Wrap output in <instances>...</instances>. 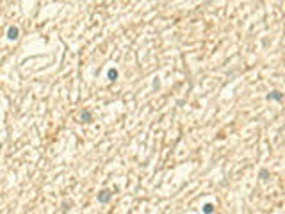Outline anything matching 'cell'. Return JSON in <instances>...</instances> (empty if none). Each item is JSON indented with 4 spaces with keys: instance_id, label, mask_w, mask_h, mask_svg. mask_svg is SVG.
<instances>
[{
    "instance_id": "obj_1",
    "label": "cell",
    "mask_w": 285,
    "mask_h": 214,
    "mask_svg": "<svg viewBox=\"0 0 285 214\" xmlns=\"http://www.w3.org/2000/svg\"><path fill=\"white\" fill-rule=\"evenodd\" d=\"M111 196H112V193L109 191V189H103V191L98 193V202L100 203H107L109 200H111Z\"/></svg>"
},
{
    "instance_id": "obj_2",
    "label": "cell",
    "mask_w": 285,
    "mask_h": 214,
    "mask_svg": "<svg viewBox=\"0 0 285 214\" xmlns=\"http://www.w3.org/2000/svg\"><path fill=\"white\" fill-rule=\"evenodd\" d=\"M18 34H20V30H18V27H9V29H7V38H9L11 41H14V39H18Z\"/></svg>"
},
{
    "instance_id": "obj_3",
    "label": "cell",
    "mask_w": 285,
    "mask_h": 214,
    "mask_svg": "<svg viewBox=\"0 0 285 214\" xmlns=\"http://www.w3.org/2000/svg\"><path fill=\"white\" fill-rule=\"evenodd\" d=\"M80 121H84V123H89V121H93L91 113H89V111H82V113H80Z\"/></svg>"
},
{
    "instance_id": "obj_4",
    "label": "cell",
    "mask_w": 285,
    "mask_h": 214,
    "mask_svg": "<svg viewBox=\"0 0 285 214\" xmlns=\"http://www.w3.org/2000/svg\"><path fill=\"white\" fill-rule=\"evenodd\" d=\"M107 77H109V80H116V79H118V70L111 68V70L107 72Z\"/></svg>"
},
{
    "instance_id": "obj_5",
    "label": "cell",
    "mask_w": 285,
    "mask_h": 214,
    "mask_svg": "<svg viewBox=\"0 0 285 214\" xmlns=\"http://www.w3.org/2000/svg\"><path fill=\"white\" fill-rule=\"evenodd\" d=\"M212 210V205H205V212H210Z\"/></svg>"
}]
</instances>
